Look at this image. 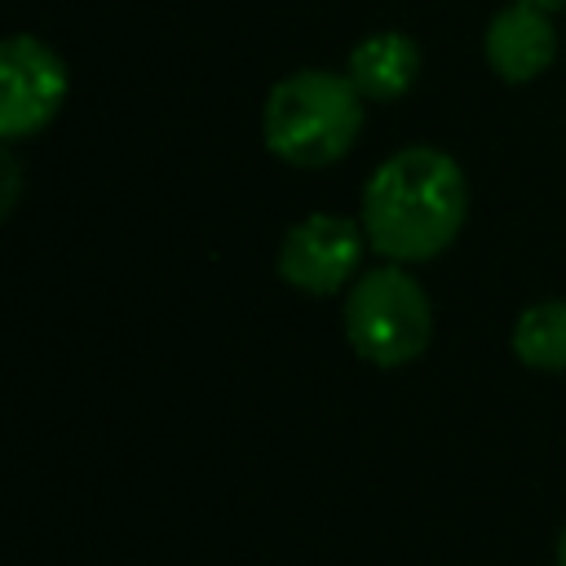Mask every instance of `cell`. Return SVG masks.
Returning <instances> with one entry per match:
<instances>
[{"instance_id":"1","label":"cell","mask_w":566,"mask_h":566,"mask_svg":"<svg viewBox=\"0 0 566 566\" xmlns=\"http://www.w3.org/2000/svg\"><path fill=\"white\" fill-rule=\"evenodd\" d=\"M469 217V181L438 146H407L389 155L363 186L358 226L367 248L394 265L433 261L451 248Z\"/></svg>"},{"instance_id":"2","label":"cell","mask_w":566,"mask_h":566,"mask_svg":"<svg viewBox=\"0 0 566 566\" xmlns=\"http://www.w3.org/2000/svg\"><path fill=\"white\" fill-rule=\"evenodd\" d=\"M363 133V93L336 71H292L265 93V150L292 168H327Z\"/></svg>"},{"instance_id":"3","label":"cell","mask_w":566,"mask_h":566,"mask_svg":"<svg viewBox=\"0 0 566 566\" xmlns=\"http://www.w3.org/2000/svg\"><path fill=\"white\" fill-rule=\"evenodd\" d=\"M433 305L402 265L367 270L345 296V340L371 367H407L429 349Z\"/></svg>"},{"instance_id":"4","label":"cell","mask_w":566,"mask_h":566,"mask_svg":"<svg viewBox=\"0 0 566 566\" xmlns=\"http://www.w3.org/2000/svg\"><path fill=\"white\" fill-rule=\"evenodd\" d=\"M66 62L35 35L18 31L0 44V137L22 142L53 124L66 102Z\"/></svg>"},{"instance_id":"5","label":"cell","mask_w":566,"mask_h":566,"mask_svg":"<svg viewBox=\"0 0 566 566\" xmlns=\"http://www.w3.org/2000/svg\"><path fill=\"white\" fill-rule=\"evenodd\" d=\"M363 248H367L363 226H354L349 217H336V212H314L283 234L274 270L287 287H296L305 296H336L354 279Z\"/></svg>"},{"instance_id":"6","label":"cell","mask_w":566,"mask_h":566,"mask_svg":"<svg viewBox=\"0 0 566 566\" xmlns=\"http://www.w3.org/2000/svg\"><path fill=\"white\" fill-rule=\"evenodd\" d=\"M482 53H486V66L504 84H531V80H539L553 66V57H557V31H553L548 9L526 4V0L504 4L486 22Z\"/></svg>"},{"instance_id":"7","label":"cell","mask_w":566,"mask_h":566,"mask_svg":"<svg viewBox=\"0 0 566 566\" xmlns=\"http://www.w3.org/2000/svg\"><path fill=\"white\" fill-rule=\"evenodd\" d=\"M345 75L363 93V102H398L420 75V49L402 31H371L349 49Z\"/></svg>"},{"instance_id":"8","label":"cell","mask_w":566,"mask_h":566,"mask_svg":"<svg viewBox=\"0 0 566 566\" xmlns=\"http://www.w3.org/2000/svg\"><path fill=\"white\" fill-rule=\"evenodd\" d=\"M513 354L535 371H566V301H535L513 323Z\"/></svg>"},{"instance_id":"9","label":"cell","mask_w":566,"mask_h":566,"mask_svg":"<svg viewBox=\"0 0 566 566\" xmlns=\"http://www.w3.org/2000/svg\"><path fill=\"white\" fill-rule=\"evenodd\" d=\"M0 164H4V199H0V212L9 217V212H13V203H18V181H22V177H18V159H13V150H9V146H4Z\"/></svg>"},{"instance_id":"10","label":"cell","mask_w":566,"mask_h":566,"mask_svg":"<svg viewBox=\"0 0 566 566\" xmlns=\"http://www.w3.org/2000/svg\"><path fill=\"white\" fill-rule=\"evenodd\" d=\"M557 566H566V526H562V539H557Z\"/></svg>"},{"instance_id":"11","label":"cell","mask_w":566,"mask_h":566,"mask_svg":"<svg viewBox=\"0 0 566 566\" xmlns=\"http://www.w3.org/2000/svg\"><path fill=\"white\" fill-rule=\"evenodd\" d=\"M526 4H539V9H548V13H553V9H562L566 0H526Z\"/></svg>"}]
</instances>
